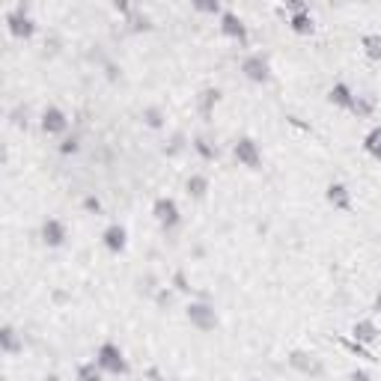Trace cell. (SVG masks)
Here are the masks:
<instances>
[{
  "mask_svg": "<svg viewBox=\"0 0 381 381\" xmlns=\"http://www.w3.org/2000/svg\"><path fill=\"white\" fill-rule=\"evenodd\" d=\"M4 21H6L9 36L12 39H21V42H30L36 36V30H39V24L30 16V6H27V4H16L12 9H6Z\"/></svg>",
  "mask_w": 381,
  "mask_h": 381,
  "instance_id": "cell-1",
  "label": "cell"
},
{
  "mask_svg": "<svg viewBox=\"0 0 381 381\" xmlns=\"http://www.w3.org/2000/svg\"><path fill=\"white\" fill-rule=\"evenodd\" d=\"M95 363L102 366L105 375H129L131 373L129 358H125V351L114 340H105L102 346L95 348Z\"/></svg>",
  "mask_w": 381,
  "mask_h": 381,
  "instance_id": "cell-2",
  "label": "cell"
},
{
  "mask_svg": "<svg viewBox=\"0 0 381 381\" xmlns=\"http://www.w3.org/2000/svg\"><path fill=\"white\" fill-rule=\"evenodd\" d=\"M185 319H188L191 328H197L200 334H211V331H218V324H221V316H218L215 304H209L206 298L188 301V304H185Z\"/></svg>",
  "mask_w": 381,
  "mask_h": 381,
  "instance_id": "cell-3",
  "label": "cell"
},
{
  "mask_svg": "<svg viewBox=\"0 0 381 381\" xmlns=\"http://www.w3.org/2000/svg\"><path fill=\"white\" fill-rule=\"evenodd\" d=\"M242 75H245L250 83H257V87H265V83H271L274 72H271V60H268V54H262V51L247 54V57L242 60Z\"/></svg>",
  "mask_w": 381,
  "mask_h": 381,
  "instance_id": "cell-4",
  "label": "cell"
},
{
  "mask_svg": "<svg viewBox=\"0 0 381 381\" xmlns=\"http://www.w3.org/2000/svg\"><path fill=\"white\" fill-rule=\"evenodd\" d=\"M218 27H221V36L235 42L238 48H247L250 45V30H247V24H245V18L238 16V12L223 9V16L218 18Z\"/></svg>",
  "mask_w": 381,
  "mask_h": 381,
  "instance_id": "cell-5",
  "label": "cell"
},
{
  "mask_svg": "<svg viewBox=\"0 0 381 381\" xmlns=\"http://www.w3.org/2000/svg\"><path fill=\"white\" fill-rule=\"evenodd\" d=\"M286 366L292 373L307 375V378H322L324 375V363L313 355V351H307V348H292L286 355Z\"/></svg>",
  "mask_w": 381,
  "mask_h": 381,
  "instance_id": "cell-6",
  "label": "cell"
},
{
  "mask_svg": "<svg viewBox=\"0 0 381 381\" xmlns=\"http://www.w3.org/2000/svg\"><path fill=\"white\" fill-rule=\"evenodd\" d=\"M233 158L242 164V167H247V170H262V146H259L250 134L235 137V143H233Z\"/></svg>",
  "mask_w": 381,
  "mask_h": 381,
  "instance_id": "cell-7",
  "label": "cell"
},
{
  "mask_svg": "<svg viewBox=\"0 0 381 381\" xmlns=\"http://www.w3.org/2000/svg\"><path fill=\"white\" fill-rule=\"evenodd\" d=\"M152 218L164 233H173L182 223V209L173 197H158V200L152 203Z\"/></svg>",
  "mask_w": 381,
  "mask_h": 381,
  "instance_id": "cell-8",
  "label": "cell"
},
{
  "mask_svg": "<svg viewBox=\"0 0 381 381\" xmlns=\"http://www.w3.org/2000/svg\"><path fill=\"white\" fill-rule=\"evenodd\" d=\"M39 129L48 137H66L69 134V114L57 105H45L39 114Z\"/></svg>",
  "mask_w": 381,
  "mask_h": 381,
  "instance_id": "cell-9",
  "label": "cell"
},
{
  "mask_svg": "<svg viewBox=\"0 0 381 381\" xmlns=\"http://www.w3.org/2000/svg\"><path fill=\"white\" fill-rule=\"evenodd\" d=\"M39 242L45 245L48 250H57L69 242V227L60 221V218H45L39 227Z\"/></svg>",
  "mask_w": 381,
  "mask_h": 381,
  "instance_id": "cell-10",
  "label": "cell"
},
{
  "mask_svg": "<svg viewBox=\"0 0 381 381\" xmlns=\"http://www.w3.org/2000/svg\"><path fill=\"white\" fill-rule=\"evenodd\" d=\"M324 203L334 211H351L355 209V194H351L346 182H328V185H324Z\"/></svg>",
  "mask_w": 381,
  "mask_h": 381,
  "instance_id": "cell-11",
  "label": "cell"
},
{
  "mask_svg": "<svg viewBox=\"0 0 381 381\" xmlns=\"http://www.w3.org/2000/svg\"><path fill=\"white\" fill-rule=\"evenodd\" d=\"M102 245L107 253H125V247H129V230L122 227V223H107L105 233H102Z\"/></svg>",
  "mask_w": 381,
  "mask_h": 381,
  "instance_id": "cell-12",
  "label": "cell"
},
{
  "mask_svg": "<svg viewBox=\"0 0 381 381\" xmlns=\"http://www.w3.org/2000/svg\"><path fill=\"white\" fill-rule=\"evenodd\" d=\"M355 95L358 93L351 90L346 81H336L334 87L324 93V102H328L331 107H336V110H351V105H355Z\"/></svg>",
  "mask_w": 381,
  "mask_h": 381,
  "instance_id": "cell-13",
  "label": "cell"
},
{
  "mask_svg": "<svg viewBox=\"0 0 381 381\" xmlns=\"http://www.w3.org/2000/svg\"><path fill=\"white\" fill-rule=\"evenodd\" d=\"M0 351H4L6 358H16L24 351V336L18 334L16 324H0Z\"/></svg>",
  "mask_w": 381,
  "mask_h": 381,
  "instance_id": "cell-14",
  "label": "cell"
},
{
  "mask_svg": "<svg viewBox=\"0 0 381 381\" xmlns=\"http://www.w3.org/2000/svg\"><path fill=\"white\" fill-rule=\"evenodd\" d=\"M221 102H223L221 87H203L200 93H197V110H200V117L206 122H211V117H215V107Z\"/></svg>",
  "mask_w": 381,
  "mask_h": 381,
  "instance_id": "cell-15",
  "label": "cell"
},
{
  "mask_svg": "<svg viewBox=\"0 0 381 381\" xmlns=\"http://www.w3.org/2000/svg\"><path fill=\"white\" fill-rule=\"evenodd\" d=\"M348 336H351L355 343H361V346H373V343H378L381 331H378V324H375L373 319H358V322H351Z\"/></svg>",
  "mask_w": 381,
  "mask_h": 381,
  "instance_id": "cell-16",
  "label": "cell"
},
{
  "mask_svg": "<svg viewBox=\"0 0 381 381\" xmlns=\"http://www.w3.org/2000/svg\"><path fill=\"white\" fill-rule=\"evenodd\" d=\"M286 27L295 36H313L316 18H313V12H295V16H286Z\"/></svg>",
  "mask_w": 381,
  "mask_h": 381,
  "instance_id": "cell-17",
  "label": "cell"
},
{
  "mask_svg": "<svg viewBox=\"0 0 381 381\" xmlns=\"http://www.w3.org/2000/svg\"><path fill=\"white\" fill-rule=\"evenodd\" d=\"M209 191H211V182H209V176H203V173H191V176L185 179V194L191 197V200L203 203L206 197H209Z\"/></svg>",
  "mask_w": 381,
  "mask_h": 381,
  "instance_id": "cell-18",
  "label": "cell"
},
{
  "mask_svg": "<svg viewBox=\"0 0 381 381\" xmlns=\"http://www.w3.org/2000/svg\"><path fill=\"white\" fill-rule=\"evenodd\" d=\"M375 110H378L375 95H373V93H358V95H355V105H351L348 114L358 117V119H370V117H375Z\"/></svg>",
  "mask_w": 381,
  "mask_h": 381,
  "instance_id": "cell-19",
  "label": "cell"
},
{
  "mask_svg": "<svg viewBox=\"0 0 381 381\" xmlns=\"http://www.w3.org/2000/svg\"><path fill=\"white\" fill-rule=\"evenodd\" d=\"M191 149L200 155L203 161H218V155H221L218 143H215L211 137H206V134H194V137H191Z\"/></svg>",
  "mask_w": 381,
  "mask_h": 381,
  "instance_id": "cell-20",
  "label": "cell"
},
{
  "mask_svg": "<svg viewBox=\"0 0 381 381\" xmlns=\"http://www.w3.org/2000/svg\"><path fill=\"white\" fill-rule=\"evenodd\" d=\"M125 24H129V33H134V36L152 33V30H155V18L149 16V12H143V9H134L131 16L125 18Z\"/></svg>",
  "mask_w": 381,
  "mask_h": 381,
  "instance_id": "cell-21",
  "label": "cell"
},
{
  "mask_svg": "<svg viewBox=\"0 0 381 381\" xmlns=\"http://www.w3.org/2000/svg\"><path fill=\"white\" fill-rule=\"evenodd\" d=\"M140 122H143L149 131H161L164 125H167V114H164V107H158V105L143 107V110H140Z\"/></svg>",
  "mask_w": 381,
  "mask_h": 381,
  "instance_id": "cell-22",
  "label": "cell"
},
{
  "mask_svg": "<svg viewBox=\"0 0 381 381\" xmlns=\"http://www.w3.org/2000/svg\"><path fill=\"white\" fill-rule=\"evenodd\" d=\"M188 146H191V137L185 131H173L170 137H167V143L161 146V152H164V158H179Z\"/></svg>",
  "mask_w": 381,
  "mask_h": 381,
  "instance_id": "cell-23",
  "label": "cell"
},
{
  "mask_svg": "<svg viewBox=\"0 0 381 381\" xmlns=\"http://www.w3.org/2000/svg\"><path fill=\"white\" fill-rule=\"evenodd\" d=\"M361 51L370 63H381V33H363L361 36Z\"/></svg>",
  "mask_w": 381,
  "mask_h": 381,
  "instance_id": "cell-24",
  "label": "cell"
},
{
  "mask_svg": "<svg viewBox=\"0 0 381 381\" xmlns=\"http://www.w3.org/2000/svg\"><path fill=\"white\" fill-rule=\"evenodd\" d=\"M363 152L370 155L373 161L381 164V125H373V129L363 134Z\"/></svg>",
  "mask_w": 381,
  "mask_h": 381,
  "instance_id": "cell-25",
  "label": "cell"
},
{
  "mask_svg": "<svg viewBox=\"0 0 381 381\" xmlns=\"http://www.w3.org/2000/svg\"><path fill=\"white\" fill-rule=\"evenodd\" d=\"M340 346L348 351V355H355V358H361V361H370V363H375V361H378V358L373 355V351H370V346H361V343L351 340V336H343Z\"/></svg>",
  "mask_w": 381,
  "mask_h": 381,
  "instance_id": "cell-26",
  "label": "cell"
},
{
  "mask_svg": "<svg viewBox=\"0 0 381 381\" xmlns=\"http://www.w3.org/2000/svg\"><path fill=\"white\" fill-rule=\"evenodd\" d=\"M170 286L176 289V295H194V286H191V277H188V271L185 268H176L173 271V277H170Z\"/></svg>",
  "mask_w": 381,
  "mask_h": 381,
  "instance_id": "cell-27",
  "label": "cell"
},
{
  "mask_svg": "<svg viewBox=\"0 0 381 381\" xmlns=\"http://www.w3.org/2000/svg\"><path fill=\"white\" fill-rule=\"evenodd\" d=\"M78 381H105V373L102 366H98L95 361H87V363H78Z\"/></svg>",
  "mask_w": 381,
  "mask_h": 381,
  "instance_id": "cell-28",
  "label": "cell"
},
{
  "mask_svg": "<svg viewBox=\"0 0 381 381\" xmlns=\"http://www.w3.org/2000/svg\"><path fill=\"white\" fill-rule=\"evenodd\" d=\"M152 301H155V307H158V310H170L176 304V289L167 283V286H161L158 292L152 295Z\"/></svg>",
  "mask_w": 381,
  "mask_h": 381,
  "instance_id": "cell-29",
  "label": "cell"
},
{
  "mask_svg": "<svg viewBox=\"0 0 381 381\" xmlns=\"http://www.w3.org/2000/svg\"><path fill=\"white\" fill-rule=\"evenodd\" d=\"M191 9H194V12H200V16H215V18L223 16V6L218 4V0H194Z\"/></svg>",
  "mask_w": 381,
  "mask_h": 381,
  "instance_id": "cell-30",
  "label": "cell"
},
{
  "mask_svg": "<svg viewBox=\"0 0 381 381\" xmlns=\"http://www.w3.org/2000/svg\"><path fill=\"white\" fill-rule=\"evenodd\" d=\"M57 152L60 155H78L81 152V134H66L57 143Z\"/></svg>",
  "mask_w": 381,
  "mask_h": 381,
  "instance_id": "cell-31",
  "label": "cell"
},
{
  "mask_svg": "<svg viewBox=\"0 0 381 381\" xmlns=\"http://www.w3.org/2000/svg\"><path fill=\"white\" fill-rule=\"evenodd\" d=\"M9 122L16 125V129H27V125H30V110H27L24 105H18V107L9 114Z\"/></svg>",
  "mask_w": 381,
  "mask_h": 381,
  "instance_id": "cell-32",
  "label": "cell"
},
{
  "mask_svg": "<svg viewBox=\"0 0 381 381\" xmlns=\"http://www.w3.org/2000/svg\"><path fill=\"white\" fill-rule=\"evenodd\" d=\"M81 209H83V211H87V215H102V211H105L102 200H98V197H95V194H87V197H83V203H81Z\"/></svg>",
  "mask_w": 381,
  "mask_h": 381,
  "instance_id": "cell-33",
  "label": "cell"
},
{
  "mask_svg": "<svg viewBox=\"0 0 381 381\" xmlns=\"http://www.w3.org/2000/svg\"><path fill=\"white\" fill-rule=\"evenodd\" d=\"M105 78H107L110 83H119V81H122V69H119L114 60H107V63H105Z\"/></svg>",
  "mask_w": 381,
  "mask_h": 381,
  "instance_id": "cell-34",
  "label": "cell"
},
{
  "mask_svg": "<svg viewBox=\"0 0 381 381\" xmlns=\"http://www.w3.org/2000/svg\"><path fill=\"white\" fill-rule=\"evenodd\" d=\"M346 381H375L370 373L363 370V366H355V370H351L348 375H346Z\"/></svg>",
  "mask_w": 381,
  "mask_h": 381,
  "instance_id": "cell-35",
  "label": "cell"
},
{
  "mask_svg": "<svg viewBox=\"0 0 381 381\" xmlns=\"http://www.w3.org/2000/svg\"><path fill=\"white\" fill-rule=\"evenodd\" d=\"M110 9H114L117 12V16H122V18H129L131 16V4H125V0H114V4H110Z\"/></svg>",
  "mask_w": 381,
  "mask_h": 381,
  "instance_id": "cell-36",
  "label": "cell"
},
{
  "mask_svg": "<svg viewBox=\"0 0 381 381\" xmlns=\"http://www.w3.org/2000/svg\"><path fill=\"white\" fill-rule=\"evenodd\" d=\"M286 119H289V125H295V129H301V131H310V125H307V122H301L298 117H292V114H289Z\"/></svg>",
  "mask_w": 381,
  "mask_h": 381,
  "instance_id": "cell-37",
  "label": "cell"
},
{
  "mask_svg": "<svg viewBox=\"0 0 381 381\" xmlns=\"http://www.w3.org/2000/svg\"><path fill=\"white\" fill-rule=\"evenodd\" d=\"M373 313L381 319V292H375V298H373Z\"/></svg>",
  "mask_w": 381,
  "mask_h": 381,
  "instance_id": "cell-38",
  "label": "cell"
},
{
  "mask_svg": "<svg viewBox=\"0 0 381 381\" xmlns=\"http://www.w3.org/2000/svg\"><path fill=\"white\" fill-rule=\"evenodd\" d=\"M149 378H152V381H164V378H161V373L155 370V366H152V370H149Z\"/></svg>",
  "mask_w": 381,
  "mask_h": 381,
  "instance_id": "cell-39",
  "label": "cell"
},
{
  "mask_svg": "<svg viewBox=\"0 0 381 381\" xmlns=\"http://www.w3.org/2000/svg\"><path fill=\"white\" fill-rule=\"evenodd\" d=\"M45 381H63V378H60L57 373H48V375H45Z\"/></svg>",
  "mask_w": 381,
  "mask_h": 381,
  "instance_id": "cell-40",
  "label": "cell"
},
{
  "mask_svg": "<svg viewBox=\"0 0 381 381\" xmlns=\"http://www.w3.org/2000/svg\"><path fill=\"white\" fill-rule=\"evenodd\" d=\"M250 381H259V378H250Z\"/></svg>",
  "mask_w": 381,
  "mask_h": 381,
  "instance_id": "cell-41",
  "label": "cell"
}]
</instances>
